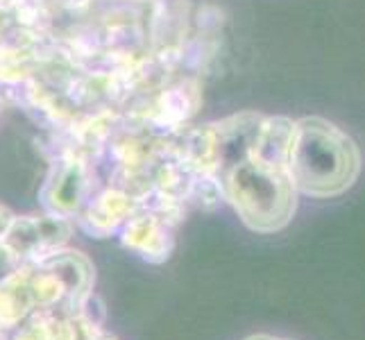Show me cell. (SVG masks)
<instances>
[{"label": "cell", "instance_id": "obj_1", "mask_svg": "<svg viewBox=\"0 0 365 340\" xmlns=\"http://www.w3.org/2000/svg\"><path fill=\"white\" fill-rule=\"evenodd\" d=\"M96 266L82 249L64 247L21 263L0 286V329L14 331L36 311H80L96 293Z\"/></svg>", "mask_w": 365, "mask_h": 340}, {"label": "cell", "instance_id": "obj_2", "mask_svg": "<svg viewBox=\"0 0 365 340\" xmlns=\"http://www.w3.org/2000/svg\"><path fill=\"white\" fill-rule=\"evenodd\" d=\"M288 170L299 195L329 200L343 195L356 184L361 153L354 138L338 125L307 116L295 120Z\"/></svg>", "mask_w": 365, "mask_h": 340}, {"label": "cell", "instance_id": "obj_3", "mask_svg": "<svg viewBox=\"0 0 365 340\" xmlns=\"http://www.w3.org/2000/svg\"><path fill=\"white\" fill-rule=\"evenodd\" d=\"M225 202L247 230L274 234L291 225L299 191L286 163H274L250 153L230 163L220 175Z\"/></svg>", "mask_w": 365, "mask_h": 340}, {"label": "cell", "instance_id": "obj_4", "mask_svg": "<svg viewBox=\"0 0 365 340\" xmlns=\"http://www.w3.org/2000/svg\"><path fill=\"white\" fill-rule=\"evenodd\" d=\"M48 175L39 188V205L46 211L75 220L105 182L98 161L80 153H61L48 161Z\"/></svg>", "mask_w": 365, "mask_h": 340}, {"label": "cell", "instance_id": "obj_5", "mask_svg": "<svg viewBox=\"0 0 365 340\" xmlns=\"http://www.w3.org/2000/svg\"><path fill=\"white\" fill-rule=\"evenodd\" d=\"M100 331H105V306L93 295L80 311H36L9 334V340H91Z\"/></svg>", "mask_w": 365, "mask_h": 340}, {"label": "cell", "instance_id": "obj_6", "mask_svg": "<svg viewBox=\"0 0 365 340\" xmlns=\"http://www.w3.org/2000/svg\"><path fill=\"white\" fill-rule=\"evenodd\" d=\"M75 227H78L75 220L57 216V213L46 209L36 213H23V216L16 213L5 236V243L23 263L41 261L68 247Z\"/></svg>", "mask_w": 365, "mask_h": 340}, {"label": "cell", "instance_id": "obj_7", "mask_svg": "<svg viewBox=\"0 0 365 340\" xmlns=\"http://www.w3.org/2000/svg\"><path fill=\"white\" fill-rule=\"evenodd\" d=\"M138 209H141V205L128 191H123L114 184H103L80 211V216L75 218V225L93 238H109L120 234L125 222Z\"/></svg>", "mask_w": 365, "mask_h": 340}, {"label": "cell", "instance_id": "obj_8", "mask_svg": "<svg viewBox=\"0 0 365 340\" xmlns=\"http://www.w3.org/2000/svg\"><path fill=\"white\" fill-rule=\"evenodd\" d=\"M175 227L148 209H138L134 216L125 222L118 238L125 249L134 252L148 263H166L175 249Z\"/></svg>", "mask_w": 365, "mask_h": 340}, {"label": "cell", "instance_id": "obj_9", "mask_svg": "<svg viewBox=\"0 0 365 340\" xmlns=\"http://www.w3.org/2000/svg\"><path fill=\"white\" fill-rule=\"evenodd\" d=\"M21 263H23V261L7 247V243H5V241H0V286L5 284L7 277H9L11 272H14V270L21 266Z\"/></svg>", "mask_w": 365, "mask_h": 340}, {"label": "cell", "instance_id": "obj_10", "mask_svg": "<svg viewBox=\"0 0 365 340\" xmlns=\"http://www.w3.org/2000/svg\"><path fill=\"white\" fill-rule=\"evenodd\" d=\"M14 218H16V213L11 211L7 205L0 202V241H5V236L9 232L11 222H14Z\"/></svg>", "mask_w": 365, "mask_h": 340}, {"label": "cell", "instance_id": "obj_11", "mask_svg": "<svg viewBox=\"0 0 365 340\" xmlns=\"http://www.w3.org/2000/svg\"><path fill=\"white\" fill-rule=\"evenodd\" d=\"M243 340H291V338H279V336H270V334H255V336H247Z\"/></svg>", "mask_w": 365, "mask_h": 340}, {"label": "cell", "instance_id": "obj_12", "mask_svg": "<svg viewBox=\"0 0 365 340\" xmlns=\"http://www.w3.org/2000/svg\"><path fill=\"white\" fill-rule=\"evenodd\" d=\"M21 3V0H0V9H7V11H14V7Z\"/></svg>", "mask_w": 365, "mask_h": 340}, {"label": "cell", "instance_id": "obj_13", "mask_svg": "<svg viewBox=\"0 0 365 340\" xmlns=\"http://www.w3.org/2000/svg\"><path fill=\"white\" fill-rule=\"evenodd\" d=\"M91 340H118V338H116L114 334H109V331L105 329V331H100L98 336H93Z\"/></svg>", "mask_w": 365, "mask_h": 340}]
</instances>
